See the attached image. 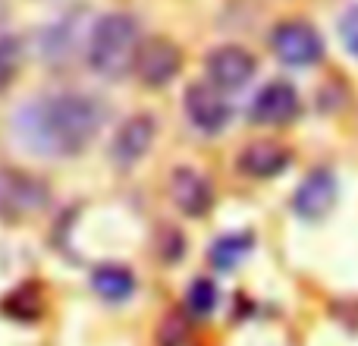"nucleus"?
Segmentation results:
<instances>
[{"mask_svg": "<svg viewBox=\"0 0 358 346\" xmlns=\"http://www.w3.org/2000/svg\"><path fill=\"white\" fill-rule=\"evenodd\" d=\"M273 54L286 63V67H315L324 57V38L315 32V25L302 22V19H289L280 22L271 35Z\"/></svg>", "mask_w": 358, "mask_h": 346, "instance_id": "3", "label": "nucleus"}, {"mask_svg": "<svg viewBox=\"0 0 358 346\" xmlns=\"http://www.w3.org/2000/svg\"><path fill=\"white\" fill-rule=\"evenodd\" d=\"M179 69H182V50L170 38H148V41H142L136 73L145 85H151V88L167 85Z\"/></svg>", "mask_w": 358, "mask_h": 346, "instance_id": "5", "label": "nucleus"}, {"mask_svg": "<svg viewBox=\"0 0 358 346\" xmlns=\"http://www.w3.org/2000/svg\"><path fill=\"white\" fill-rule=\"evenodd\" d=\"M289 167V151L277 142H252L239 155V170L255 179H271Z\"/></svg>", "mask_w": 358, "mask_h": 346, "instance_id": "12", "label": "nucleus"}, {"mask_svg": "<svg viewBox=\"0 0 358 346\" xmlns=\"http://www.w3.org/2000/svg\"><path fill=\"white\" fill-rule=\"evenodd\" d=\"M170 192H173L176 208L182 211L185 217H204L210 211V205H214V189H210V183L192 167L173 170V177H170Z\"/></svg>", "mask_w": 358, "mask_h": 346, "instance_id": "11", "label": "nucleus"}, {"mask_svg": "<svg viewBox=\"0 0 358 346\" xmlns=\"http://www.w3.org/2000/svg\"><path fill=\"white\" fill-rule=\"evenodd\" d=\"M3 312L13 318H25V321L38 318V312H41V296H38V290L31 284H25L3 299Z\"/></svg>", "mask_w": 358, "mask_h": 346, "instance_id": "15", "label": "nucleus"}, {"mask_svg": "<svg viewBox=\"0 0 358 346\" xmlns=\"http://www.w3.org/2000/svg\"><path fill=\"white\" fill-rule=\"evenodd\" d=\"M44 202H48V189L38 179L16 170H0V214L3 217L31 214Z\"/></svg>", "mask_w": 358, "mask_h": 346, "instance_id": "8", "label": "nucleus"}, {"mask_svg": "<svg viewBox=\"0 0 358 346\" xmlns=\"http://www.w3.org/2000/svg\"><path fill=\"white\" fill-rule=\"evenodd\" d=\"M334 205H336V177L327 167L311 170L296 189V195H292V211L299 217H305V221L327 217Z\"/></svg>", "mask_w": 358, "mask_h": 346, "instance_id": "7", "label": "nucleus"}, {"mask_svg": "<svg viewBox=\"0 0 358 346\" xmlns=\"http://www.w3.org/2000/svg\"><path fill=\"white\" fill-rule=\"evenodd\" d=\"M258 69L255 57L239 44H223V48L210 50L208 57V76L220 92H236V88L248 85Z\"/></svg>", "mask_w": 358, "mask_h": 346, "instance_id": "6", "label": "nucleus"}, {"mask_svg": "<svg viewBox=\"0 0 358 346\" xmlns=\"http://www.w3.org/2000/svg\"><path fill=\"white\" fill-rule=\"evenodd\" d=\"M185 113H189V123L195 130L214 136L229 123L233 107H229V101L223 98L214 82H195V85L185 88Z\"/></svg>", "mask_w": 358, "mask_h": 346, "instance_id": "4", "label": "nucleus"}, {"mask_svg": "<svg viewBox=\"0 0 358 346\" xmlns=\"http://www.w3.org/2000/svg\"><path fill=\"white\" fill-rule=\"evenodd\" d=\"M252 246H255V236L248 233V230L227 233V236H220V240L210 242L208 258H210V265H214L217 271H233V268L239 265L248 252H252Z\"/></svg>", "mask_w": 358, "mask_h": 346, "instance_id": "14", "label": "nucleus"}, {"mask_svg": "<svg viewBox=\"0 0 358 346\" xmlns=\"http://www.w3.org/2000/svg\"><path fill=\"white\" fill-rule=\"evenodd\" d=\"M299 117V92L283 79H273L255 95L252 120L264 126H280Z\"/></svg>", "mask_w": 358, "mask_h": 346, "instance_id": "9", "label": "nucleus"}, {"mask_svg": "<svg viewBox=\"0 0 358 346\" xmlns=\"http://www.w3.org/2000/svg\"><path fill=\"white\" fill-rule=\"evenodd\" d=\"M19 57H22V48H19L16 38L13 35L0 38V92H3V88L13 82V76H16Z\"/></svg>", "mask_w": 358, "mask_h": 346, "instance_id": "17", "label": "nucleus"}, {"mask_svg": "<svg viewBox=\"0 0 358 346\" xmlns=\"http://www.w3.org/2000/svg\"><path fill=\"white\" fill-rule=\"evenodd\" d=\"M92 286L107 303H126L136 293V277L123 265H101L92 271Z\"/></svg>", "mask_w": 358, "mask_h": 346, "instance_id": "13", "label": "nucleus"}, {"mask_svg": "<svg viewBox=\"0 0 358 346\" xmlns=\"http://www.w3.org/2000/svg\"><path fill=\"white\" fill-rule=\"evenodd\" d=\"M142 35L129 13H107L88 35V67L104 79H123L136 69Z\"/></svg>", "mask_w": 358, "mask_h": 346, "instance_id": "2", "label": "nucleus"}, {"mask_svg": "<svg viewBox=\"0 0 358 346\" xmlns=\"http://www.w3.org/2000/svg\"><path fill=\"white\" fill-rule=\"evenodd\" d=\"M151 142H155V117H148V113L129 117L123 126H120L117 136H113V145H110L113 164H120V167L138 164L145 155H148Z\"/></svg>", "mask_w": 358, "mask_h": 346, "instance_id": "10", "label": "nucleus"}, {"mask_svg": "<svg viewBox=\"0 0 358 346\" xmlns=\"http://www.w3.org/2000/svg\"><path fill=\"white\" fill-rule=\"evenodd\" d=\"M104 104L82 92L35 98L13 113V132L29 151L44 158H73L104 126Z\"/></svg>", "mask_w": 358, "mask_h": 346, "instance_id": "1", "label": "nucleus"}, {"mask_svg": "<svg viewBox=\"0 0 358 346\" xmlns=\"http://www.w3.org/2000/svg\"><path fill=\"white\" fill-rule=\"evenodd\" d=\"M185 305H189V312L192 315H198V318L210 315V312L217 309V286L210 284V280H204V277L192 280L189 296H185Z\"/></svg>", "mask_w": 358, "mask_h": 346, "instance_id": "16", "label": "nucleus"}, {"mask_svg": "<svg viewBox=\"0 0 358 346\" xmlns=\"http://www.w3.org/2000/svg\"><path fill=\"white\" fill-rule=\"evenodd\" d=\"M340 38H343L349 54L358 60V4L349 6V10L340 16Z\"/></svg>", "mask_w": 358, "mask_h": 346, "instance_id": "18", "label": "nucleus"}]
</instances>
